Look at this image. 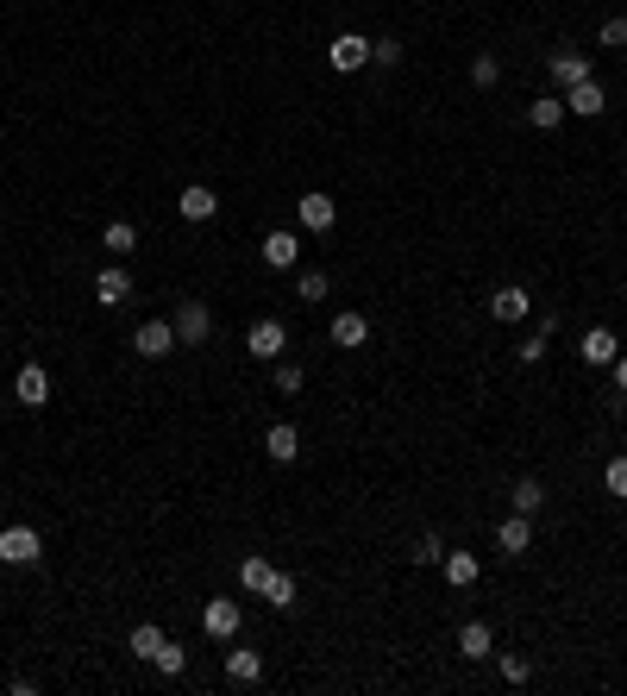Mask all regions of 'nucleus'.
Here are the masks:
<instances>
[{
    "label": "nucleus",
    "mask_w": 627,
    "mask_h": 696,
    "mask_svg": "<svg viewBox=\"0 0 627 696\" xmlns=\"http://www.w3.org/2000/svg\"><path fill=\"white\" fill-rule=\"evenodd\" d=\"M245 352L258 358V364H276V358L289 352V327H283V320H276V314L251 320V327H245Z\"/></svg>",
    "instance_id": "obj_1"
},
{
    "label": "nucleus",
    "mask_w": 627,
    "mask_h": 696,
    "mask_svg": "<svg viewBox=\"0 0 627 696\" xmlns=\"http://www.w3.org/2000/svg\"><path fill=\"white\" fill-rule=\"evenodd\" d=\"M176 320H138V333H132V352L138 358H170L176 352Z\"/></svg>",
    "instance_id": "obj_2"
},
{
    "label": "nucleus",
    "mask_w": 627,
    "mask_h": 696,
    "mask_svg": "<svg viewBox=\"0 0 627 696\" xmlns=\"http://www.w3.org/2000/svg\"><path fill=\"white\" fill-rule=\"evenodd\" d=\"M44 559V540L32 527H0V565H38Z\"/></svg>",
    "instance_id": "obj_3"
},
{
    "label": "nucleus",
    "mask_w": 627,
    "mask_h": 696,
    "mask_svg": "<svg viewBox=\"0 0 627 696\" xmlns=\"http://www.w3.org/2000/svg\"><path fill=\"white\" fill-rule=\"evenodd\" d=\"M201 628H207V640H239L245 609H239V602H226V596H214V602L201 609Z\"/></svg>",
    "instance_id": "obj_4"
},
{
    "label": "nucleus",
    "mask_w": 627,
    "mask_h": 696,
    "mask_svg": "<svg viewBox=\"0 0 627 696\" xmlns=\"http://www.w3.org/2000/svg\"><path fill=\"white\" fill-rule=\"evenodd\" d=\"M527 314H533V295H527L521 283H502V289L490 295V320H502V327H521Z\"/></svg>",
    "instance_id": "obj_5"
},
{
    "label": "nucleus",
    "mask_w": 627,
    "mask_h": 696,
    "mask_svg": "<svg viewBox=\"0 0 627 696\" xmlns=\"http://www.w3.org/2000/svg\"><path fill=\"white\" fill-rule=\"evenodd\" d=\"M327 63L339 69V76H352V69L370 63V38H364V32H339V38L327 44Z\"/></svg>",
    "instance_id": "obj_6"
},
{
    "label": "nucleus",
    "mask_w": 627,
    "mask_h": 696,
    "mask_svg": "<svg viewBox=\"0 0 627 696\" xmlns=\"http://www.w3.org/2000/svg\"><path fill=\"white\" fill-rule=\"evenodd\" d=\"M176 339L182 345H207V339H214V314H207V301H182V308H176Z\"/></svg>",
    "instance_id": "obj_7"
},
{
    "label": "nucleus",
    "mask_w": 627,
    "mask_h": 696,
    "mask_svg": "<svg viewBox=\"0 0 627 696\" xmlns=\"http://www.w3.org/2000/svg\"><path fill=\"white\" fill-rule=\"evenodd\" d=\"M295 220L308 226V232H333V220H339V201L333 195H320V189H308L295 201Z\"/></svg>",
    "instance_id": "obj_8"
},
{
    "label": "nucleus",
    "mask_w": 627,
    "mask_h": 696,
    "mask_svg": "<svg viewBox=\"0 0 627 696\" xmlns=\"http://www.w3.org/2000/svg\"><path fill=\"white\" fill-rule=\"evenodd\" d=\"M13 396H19V408H44V402H51V370H44V364H19Z\"/></svg>",
    "instance_id": "obj_9"
},
{
    "label": "nucleus",
    "mask_w": 627,
    "mask_h": 696,
    "mask_svg": "<svg viewBox=\"0 0 627 696\" xmlns=\"http://www.w3.org/2000/svg\"><path fill=\"white\" fill-rule=\"evenodd\" d=\"M176 214L201 226V220H214V214H220V201H214V189H207V182H189V189L176 195Z\"/></svg>",
    "instance_id": "obj_10"
},
{
    "label": "nucleus",
    "mask_w": 627,
    "mask_h": 696,
    "mask_svg": "<svg viewBox=\"0 0 627 696\" xmlns=\"http://www.w3.org/2000/svg\"><path fill=\"white\" fill-rule=\"evenodd\" d=\"M95 301H101V308H126V301H132V276H126L120 264H107V270L95 276Z\"/></svg>",
    "instance_id": "obj_11"
},
{
    "label": "nucleus",
    "mask_w": 627,
    "mask_h": 696,
    "mask_svg": "<svg viewBox=\"0 0 627 696\" xmlns=\"http://www.w3.org/2000/svg\"><path fill=\"white\" fill-rule=\"evenodd\" d=\"M546 69H552V82H559V88L590 82V57H584V51H552V57H546Z\"/></svg>",
    "instance_id": "obj_12"
},
{
    "label": "nucleus",
    "mask_w": 627,
    "mask_h": 696,
    "mask_svg": "<svg viewBox=\"0 0 627 696\" xmlns=\"http://www.w3.org/2000/svg\"><path fill=\"white\" fill-rule=\"evenodd\" d=\"M264 458H270V464H295V458H301V433H295L289 421H276V427L264 433Z\"/></svg>",
    "instance_id": "obj_13"
},
{
    "label": "nucleus",
    "mask_w": 627,
    "mask_h": 696,
    "mask_svg": "<svg viewBox=\"0 0 627 696\" xmlns=\"http://www.w3.org/2000/svg\"><path fill=\"white\" fill-rule=\"evenodd\" d=\"M226 678L232 684H258L264 678V653H258V646H232V653H226Z\"/></svg>",
    "instance_id": "obj_14"
},
{
    "label": "nucleus",
    "mask_w": 627,
    "mask_h": 696,
    "mask_svg": "<svg viewBox=\"0 0 627 696\" xmlns=\"http://www.w3.org/2000/svg\"><path fill=\"white\" fill-rule=\"evenodd\" d=\"M609 107V95H602V82L590 76V82H577V88H565V113H584V120H596V113Z\"/></svg>",
    "instance_id": "obj_15"
},
{
    "label": "nucleus",
    "mask_w": 627,
    "mask_h": 696,
    "mask_svg": "<svg viewBox=\"0 0 627 696\" xmlns=\"http://www.w3.org/2000/svg\"><path fill=\"white\" fill-rule=\"evenodd\" d=\"M295 258H301V239H295V232H264V264L270 270H295Z\"/></svg>",
    "instance_id": "obj_16"
},
{
    "label": "nucleus",
    "mask_w": 627,
    "mask_h": 696,
    "mask_svg": "<svg viewBox=\"0 0 627 696\" xmlns=\"http://www.w3.org/2000/svg\"><path fill=\"white\" fill-rule=\"evenodd\" d=\"M458 653H464V659H490V653H496L490 621H464V628H458Z\"/></svg>",
    "instance_id": "obj_17"
},
{
    "label": "nucleus",
    "mask_w": 627,
    "mask_h": 696,
    "mask_svg": "<svg viewBox=\"0 0 627 696\" xmlns=\"http://www.w3.org/2000/svg\"><path fill=\"white\" fill-rule=\"evenodd\" d=\"M370 339V320L358 314V308H345V314H333V345H345V352H358V345Z\"/></svg>",
    "instance_id": "obj_18"
},
{
    "label": "nucleus",
    "mask_w": 627,
    "mask_h": 696,
    "mask_svg": "<svg viewBox=\"0 0 627 696\" xmlns=\"http://www.w3.org/2000/svg\"><path fill=\"white\" fill-rule=\"evenodd\" d=\"M577 358H584V364H615V358H621V345H615L609 327H590L584 345H577Z\"/></svg>",
    "instance_id": "obj_19"
},
{
    "label": "nucleus",
    "mask_w": 627,
    "mask_h": 696,
    "mask_svg": "<svg viewBox=\"0 0 627 696\" xmlns=\"http://www.w3.org/2000/svg\"><path fill=\"white\" fill-rule=\"evenodd\" d=\"M439 571H446V584H458V590H471L477 577H483L477 552H446V559H439Z\"/></svg>",
    "instance_id": "obj_20"
},
{
    "label": "nucleus",
    "mask_w": 627,
    "mask_h": 696,
    "mask_svg": "<svg viewBox=\"0 0 627 696\" xmlns=\"http://www.w3.org/2000/svg\"><path fill=\"white\" fill-rule=\"evenodd\" d=\"M496 546L508 552V559H521V552L533 546V527H527V515H508V521L496 527Z\"/></svg>",
    "instance_id": "obj_21"
},
{
    "label": "nucleus",
    "mask_w": 627,
    "mask_h": 696,
    "mask_svg": "<svg viewBox=\"0 0 627 696\" xmlns=\"http://www.w3.org/2000/svg\"><path fill=\"white\" fill-rule=\"evenodd\" d=\"M264 602H270V609H295V602H301V584H295V577L289 571H270V584H264Z\"/></svg>",
    "instance_id": "obj_22"
},
{
    "label": "nucleus",
    "mask_w": 627,
    "mask_h": 696,
    "mask_svg": "<svg viewBox=\"0 0 627 696\" xmlns=\"http://www.w3.org/2000/svg\"><path fill=\"white\" fill-rule=\"evenodd\" d=\"M270 559H264V552H245V559H239V584L251 590V596H264V584H270Z\"/></svg>",
    "instance_id": "obj_23"
},
{
    "label": "nucleus",
    "mask_w": 627,
    "mask_h": 696,
    "mask_svg": "<svg viewBox=\"0 0 627 696\" xmlns=\"http://www.w3.org/2000/svg\"><path fill=\"white\" fill-rule=\"evenodd\" d=\"M126 646H132V659H145V665H151L157 653H164V628H151V621H138Z\"/></svg>",
    "instance_id": "obj_24"
},
{
    "label": "nucleus",
    "mask_w": 627,
    "mask_h": 696,
    "mask_svg": "<svg viewBox=\"0 0 627 696\" xmlns=\"http://www.w3.org/2000/svg\"><path fill=\"white\" fill-rule=\"evenodd\" d=\"M540 508H546V490H540V477H521V483H515V515H527V521H533Z\"/></svg>",
    "instance_id": "obj_25"
},
{
    "label": "nucleus",
    "mask_w": 627,
    "mask_h": 696,
    "mask_svg": "<svg viewBox=\"0 0 627 696\" xmlns=\"http://www.w3.org/2000/svg\"><path fill=\"white\" fill-rule=\"evenodd\" d=\"M527 120L540 126V132H552V126L565 120V95H546V101H533V107H527Z\"/></svg>",
    "instance_id": "obj_26"
},
{
    "label": "nucleus",
    "mask_w": 627,
    "mask_h": 696,
    "mask_svg": "<svg viewBox=\"0 0 627 696\" xmlns=\"http://www.w3.org/2000/svg\"><path fill=\"white\" fill-rule=\"evenodd\" d=\"M101 245L113 251V258H120V251H132V245H138V226H132V220H107V232H101Z\"/></svg>",
    "instance_id": "obj_27"
},
{
    "label": "nucleus",
    "mask_w": 627,
    "mask_h": 696,
    "mask_svg": "<svg viewBox=\"0 0 627 696\" xmlns=\"http://www.w3.org/2000/svg\"><path fill=\"white\" fill-rule=\"evenodd\" d=\"M327 289H333L327 270H301V276H295V295H301V301H327Z\"/></svg>",
    "instance_id": "obj_28"
},
{
    "label": "nucleus",
    "mask_w": 627,
    "mask_h": 696,
    "mask_svg": "<svg viewBox=\"0 0 627 696\" xmlns=\"http://www.w3.org/2000/svg\"><path fill=\"white\" fill-rule=\"evenodd\" d=\"M602 490H609L615 502H627V458H609V464H602Z\"/></svg>",
    "instance_id": "obj_29"
},
{
    "label": "nucleus",
    "mask_w": 627,
    "mask_h": 696,
    "mask_svg": "<svg viewBox=\"0 0 627 696\" xmlns=\"http://www.w3.org/2000/svg\"><path fill=\"white\" fill-rule=\"evenodd\" d=\"M370 63H377V69H396L402 63V38H370Z\"/></svg>",
    "instance_id": "obj_30"
},
{
    "label": "nucleus",
    "mask_w": 627,
    "mask_h": 696,
    "mask_svg": "<svg viewBox=\"0 0 627 696\" xmlns=\"http://www.w3.org/2000/svg\"><path fill=\"white\" fill-rule=\"evenodd\" d=\"M596 44H602V51H627V19H621V13H615V19H602Z\"/></svg>",
    "instance_id": "obj_31"
},
{
    "label": "nucleus",
    "mask_w": 627,
    "mask_h": 696,
    "mask_svg": "<svg viewBox=\"0 0 627 696\" xmlns=\"http://www.w3.org/2000/svg\"><path fill=\"white\" fill-rule=\"evenodd\" d=\"M446 559V540H439V533H421V540H414V565H439Z\"/></svg>",
    "instance_id": "obj_32"
},
{
    "label": "nucleus",
    "mask_w": 627,
    "mask_h": 696,
    "mask_svg": "<svg viewBox=\"0 0 627 696\" xmlns=\"http://www.w3.org/2000/svg\"><path fill=\"white\" fill-rule=\"evenodd\" d=\"M471 82H477V88H496V82H502V63H496L490 51H483V57L471 63Z\"/></svg>",
    "instance_id": "obj_33"
},
{
    "label": "nucleus",
    "mask_w": 627,
    "mask_h": 696,
    "mask_svg": "<svg viewBox=\"0 0 627 696\" xmlns=\"http://www.w3.org/2000/svg\"><path fill=\"white\" fill-rule=\"evenodd\" d=\"M151 665H157V671H164V678H176V671H182V665H189V653H182V646H176V640H164V653H157Z\"/></svg>",
    "instance_id": "obj_34"
},
{
    "label": "nucleus",
    "mask_w": 627,
    "mask_h": 696,
    "mask_svg": "<svg viewBox=\"0 0 627 696\" xmlns=\"http://www.w3.org/2000/svg\"><path fill=\"white\" fill-rule=\"evenodd\" d=\"M496 665H502V684H527V678H533V665H527V659H515V653H502Z\"/></svg>",
    "instance_id": "obj_35"
},
{
    "label": "nucleus",
    "mask_w": 627,
    "mask_h": 696,
    "mask_svg": "<svg viewBox=\"0 0 627 696\" xmlns=\"http://www.w3.org/2000/svg\"><path fill=\"white\" fill-rule=\"evenodd\" d=\"M301 383H308V370H301V364H276V389H283V396H295Z\"/></svg>",
    "instance_id": "obj_36"
},
{
    "label": "nucleus",
    "mask_w": 627,
    "mask_h": 696,
    "mask_svg": "<svg viewBox=\"0 0 627 696\" xmlns=\"http://www.w3.org/2000/svg\"><path fill=\"white\" fill-rule=\"evenodd\" d=\"M515 358H521V364H540V358H546V327H540V333H533V339L521 345V352H515Z\"/></svg>",
    "instance_id": "obj_37"
},
{
    "label": "nucleus",
    "mask_w": 627,
    "mask_h": 696,
    "mask_svg": "<svg viewBox=\"0 0 627 696\" xmlns=\"http://www.w3.org/2000/svg\"><path fill=\"white\" fill-rule=\"evenodd\" d=\"M609 370H615V389H621V396H627V352H621V358H615Z\"/></svg>",
    "instance_id": "obj_38"
}]
</instances>
